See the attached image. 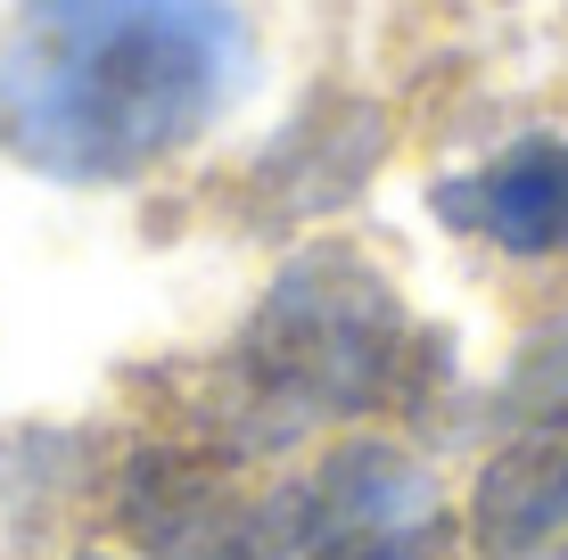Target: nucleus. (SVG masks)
<instances>
[{
  "label": "nucleus",
  "mask_w": 568,
  "mask_h": 560,
  "mask_svg": "<svg viewBox=\"0 0 568 560\" xmlns=\"http://www.w3.org/2000/svg\"><path fill=\"white\" fill-rule=\"evenodd\" d=\"M231 0H26L0 33V149L50 182H132L240 100Z\"/></svg>",
  "instance_id": "nucleus-1"
},
{
  "label": "nucleus",
  "mask_w": 568,
  "mask_h": 560,
  "mask_svg": "<svg viewBox=\"0 0 568 560\" xmlns=\"http://www.w3.org/2000/svg\"><path fill=\"white\" fill-rule=\"evenodd\" d=\"M404 363H413V322L396 281L355 247L313 240L272 273L231 346L206 454L256 461L297 446L313 420H363L396 396Z\"/></svg>",
  "instance_id": "nucleus-2"
},
{
  "label": "nucleus",
  "mask_w": 568,
  "mask_h": 560,
  "mask_svg": "<svg viewBox=\"0 0 568 560\" xmlns=\"http://www.w3.org/2000/svg\"><path fill=\"white\" fill-rule=\"evenodd\" d=\"M115 528L141 544V560H305L297 487H247L240 461L173 437L124 454Z\"/></svg>",
  "instance_id": "nucleus-3"
},
{
  "label": "nucleus",
  "mask_w": 568,
  "mask_h": 560,
  "mask_svg": "<svg viewBox=\"0 0 568 560\" xmlns=\"http://www.w3.org/2000/svg\"><path fill=\"white\" fill-rule=\"evenodd\" d=\"M428 206H437V223L478 231L503 256H560L568 247V141L560 132H527V141L495 149L486 165L437 182Z\"/></svg>",
  "instance_id": "nucleus-4"
},
{
  "label": "nucleus",
  "mask_w": 568,
  "mask_h": 560,
  "mask_svg": "<svg viewBox=\"0 0 568 560\" xmlns=\"http://www.w3.org/2000/svg\"><path fill=\"white\" fill-rule=\"evenodd\" d=\"M462 544L478 560H536L568 544V413L527 420L511 446H495L469 478Z\"/></svg>",
  "instance_id": "nucleus-5"
},
{
  "label": "nucleus",
  "mask_w": 568,
  "mask_h": 560,
  "mask_svg": "<svg viewBox=\"0 0 568 560\" xmlns=\"http://www.w3.org/2000/svg\"><path fill=\"white\" fill-rule=\"evenodd\" d=\"M379 157H387V115L371 100H305V115L264 149L256 182L288 223H313L355 198Z\"/></svg>",
  "instance_id": "nucleus-6"
},
{
  "label": "nucleus",
  "mask_w": 568,
  "mask_h": 560,
  "mask_svg": "<svg viewBox=\"0 0 568 560\" xmlns=\"http://www.w3.org/2000/svg\"><path fill=\"white\" fill-rule=\"evenodd\" d=\"M74 560H124V552H74Z\"/></svg>",
  "instance_id": "nucleus-7"
},
{
  "label": "nucleus",
  "mask_w": 568,
  "mask_h": 560,
  "mask_svg": "<svg viewBox=\"0 0 568 560\" xmlns=\"http://www.w3.org/2000/svg\"><path fill=\"white\" fill-rule=\"evenodd\" d=\"M536 560H568V544H552V552H536Z\"/></svg>",
  "instance_id": "nucleus-8"
}]
</instances>
